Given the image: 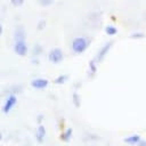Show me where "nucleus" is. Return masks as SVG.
Segmentation results:
<instances>
[{"instance_id":"obj_1","label":"nucleus","mask_w":146,"mask_h":146,"mask_svg":"<svg viewBox=\"0 0 146 146\" xmlns=\"http://www.w3.org/2000/svg\"><path fill=\"white\" fill-rule=\"evenodd\" d=\"M88 47H89V40L84 36H76L73 39L71 43V49L76 55L83 54L88 49Z\"/></svg>"},{"instance_id":"obj_2","label":"nucleus","mask_w":146,"mask_h":146,"mask_svg":"<svg viewBox=\"0 0 146 146\" xmlns=\"http://www.w3.org/2000/svg\"><path fill=\"white\" fill-rule=\"evenodd\" d=\"M48 59L52 64H59L64 59V54L60 48H52L48 52Z\"/></svg>"},{"instance_id":"obj_3","label":"nucleus","mask_w":146,"mask_h":146,"mask_svg":"<svg viewBox=\"0 0 146 146\" xmlns=\"http://www.w3.org/2000/svg\"><path fill=\"white\" fill-rule=\"evenodd\" d=\"M14 51L16 55H18L21 57L26 56V54L29 51V47H27V43L25 42V40H16L15 46H14Z\"/></svg>"},{"instance_id":"obj_4","label":"nucleus","mask_w":146,"mask_h":146,"mask_svg":"<svg viewBox=\"0 0 146 146\" xmlns=\"http://www.w3.org/2000/svg\"><path fill=\"white\" fill-rule=\"evenodd\" d=\"M112 44H113V41H110V42H106L100 49H99V51L97 52V55H96V58H95V62H102L105 57H106V55L108 54V51L111 50V48H112Z\"/></svg>"},{"instance_id":"obj_5","label":"nucleus","mask_w":146,"mask_h":146,"mask_svg":"<svg viewBox=\"0 0 146 146\" xmlns=\"http://www.w3.org/2000/svg\"><path fill=\"white\" fill-rule=\"evenodd\" d=\"M31 86H32V88H34V89L42 90V89L47 88V86H48V80H47V79H43V78H36V79H33V80L31 81Z\"/></svg>"},{"instance_id":"obj_6","label":"nucleus","mask_w":146,"mask_h":146,"mask_svg":"<svg viewBox=\"0 0 146 146\" xmlns=\"http://www.w3.org/2000/svg\"><path fill=\"white\" fill-rule=\"evenodd\" d=\"M16 103H17V97H16L15 95H10V96L6 99V102H5L3 112H5V113H8V112L16 105Z\"/></svg>"},{"instance_id":"obj_7","label":"nucleus","mask_w":146,"mask_h":146,"mask_svg":"<svg viewBox=\"0 0 146 146\" xmlns=\"http://www.w3.org/2000/svg\"><path fill=\"white\" fill-rule=\"evenodd\" d=\"M140 139H141L140 135L133 133V135H130V136L125 137V138H124V143L128 144V145H130V146H133V145H137Z\"/></svg>"},{"instance_id":"obj_8","label":"nucleus","mask_w":146,"mask_h":146,"mask_svg":"<svg viewBox=\"0 0 146 146\" xmlns=\"http://www.w3.org/2000/svg\"><path fill=\"white\" fill-rule=\"evenodd\" d=\"M35 136H36V140L39 143H42L44 140V137H46V128L43 125H39L38 129H36Z\"/></svg>"},{"instance_id":"obj_9","label":"nucleus","mask_w":146,"mask_h":146,"mask_svg":"<svg viewBox=\"0 0 146 146\" xmlns=\"http://www.w3.org/2000/svg\"><path fill=\"white\" fill-rule=\"evenodd\" d=\"M72 136H73V130H72L71 128H67V129L64 130V132L60 135V139H62L63 141H70L71 138H72Z\"/></svg>"},{"instance_id":"obj_10","label":"nucleus","mask_w":146,"mask_h":146,"mask_svg":"<svg viewBox=\"0 0 146 146\" xmlns=\"http://www.w3.org/2000/svg\"><path fill=\"white\" fill-rule=\"evenodd\" d=\"M105 33L108 35V36H114L117 34V29L114 26V25H106L105 26Z\"/></svg>"},{"instance_id":"obj_11","label":"nucleus","mask_w":146,"mask_h":146,"mask_svg":"<svg viewBox=\"0 0 146 146\" xmlns=\"http://www.w3.org/2000/svg\"><path fill=\"white\" fill-rule=\"evenodd\" d=\"M15 35H16V40H24L25 38V32L22 27H17L15 31Z\"/></svg>"},{"instance_id":"obj_12","label":"nucleus","mask_w":146,"mask_h":146,"mask_svg":"<svg viewBox=\"0 0 146 146\" xmlns=\"http://www.w3.org/2000/svg\"><path fill=\"white\" fill-rule=\"evenodd\" d=\"M130 38L133 39V40H139V39L145 38V34L143 32H133V33L130 34Z\"/></svg>"},{"instance_id":"obj_13","label":"nucleus","mask_w":146,"mask_h":146,"mask_svg":"<svg viewBox=\"0 0 146 146\" xmlns=\"http://www.w3.org/2000/svg\"><path fill=\"white\" fill-rule=\"evenodd\" d=\"M67 79H68L67 75H59L58 78L55 79V82H56L57 84H63V83H65V82L67 81Z\"/></svg>"},{"instance_id":"obj_14","label":"nucleus","mask_w":146,"mask_h":146,"mask_svg":"<svg viewBox=\"0 0 146 146\" xmlns=\"http://www.w3.org/2000/svg\"><path fill=\"white\" fill-rule=\"evenodd\" d=\"M55 0H39V3L42 6V7H49L54 3Z\"/></svg>"},{"instance_id":"obj_15","label":"nucleus","mask_w":146,"mask_h":146,"mask_svg":"<svg viewBox=\"0 0 146 146\" xmlns=\"http://www.w3.org/2000/svg\"><path fill=\"white\" fill-rule=\"evenodd\" d=\"M9 1H10V3H11L14 7H21V6L24 3L25 0H9Z\"/></svg>"},{"instance_id":"obj_16","label":"nucleus","mask_w":146,"mask_h":146,"mask_svg":"<svg viewBox=\"0 0 146 146\" xmlns=\"http://www.w3.org/2000/svg\"><path fill=\"white\" fill-rule=\"evenodd\" d=\"M33 51H34V55H35V56H39V55L41 54V51H42V47H41L40 44H35Z\"/></svg>"},{"instance_id":"obj_17","label":"nucleus","mask_w":146,"mask_h":146,"mask_svg":"<svg viewBox=\"0 0 146 146\" xmlns=\"http://www.w3.org/2000/svg\"><path fill=\"white\" fill-rule=\"evenodd\" d=\"M137 145H138V146H146V140H145V139H140Z\"/></svg>"},{"instance_id":"obj_18","label":"nucleus","mask_w":146,"mask_h":146,"mask_svg":"<svg viewBox=\"0 0 146 146\" xmlns=\"http://www.w3.org/2000/svg\"><path fill=\"white\" fill-rule=\"evenodd\" d=\"M2 33H3V27H2V25L0 24V36L2 35Z\"/></svg>"}]
</instances>
